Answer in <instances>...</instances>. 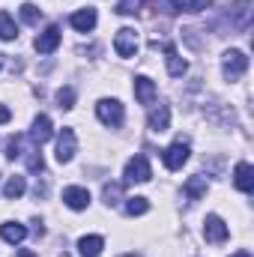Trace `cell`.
Here are the masks:
<instances>
[{"label": "cell", "mask_w": 254, "mask_h": 257, "mask_svg": "<svg viewBox=\"0 0 254 257\" xmlns=\"http://www.w3.org/2000/svg\"><path fill=\"white\" fill-rule=\"evenodd\" d=\"M102 197H105V203H108V206H117V203H120V197H123V186H120V183H105Z\"/></svg>", "instance_id": "24"}, {"label": "cell", "mask_w": 254, "mask_h": 257, "mask_svg": "<svg viewBox=\"0 0 254 257\" xmlns=\"http://www.w3.org/2000/svg\"><path fill=\"white\" fill-rule=\"evenodd\" d=\"M39 18H42V9L36 3H21V21L24 24H39Z\"/></svg>", "instance_id": "25"}, {"label": "cell", "mask_w": 254, "mask_h": 257, "mask_svg": "<svg viewBox=\"0 0 254 257\" xmlns=\"http://www.w3.org/2000/svg\"><path fill=\"white\" fill-rule=\"evenodd\" d=\"M0 69H3V54H0Z\"/></svg>", "instance_id": "35"}, {"label": "cell", "mask_w": 254, "mask_h": 257, "mask_svg": "<svg viewBox=\"0 0 254 257\" xmlns=\"http://www.w3.org/2000/svg\"><path fill=\"white\" fill-rule=\"evenodd\" d=\"M21 156H24V162H27V171H33V174H42V171H45V159H42V153H39L36 147L24 150Z\"/></svg>", "instance_id": "21"}, {"label": "cell", "mask_w": 254, "mask_h": 257, "mask_svg": "<svg viewBox=\"0 0 254 257\" xmlns=\"http://www.w3.org/2000/svg\"><path fill=\"white\" fill-rule=\"evenodd\" d=\"M102 248H105V239L102 236H81L78 239V251L84 257H99Z\"/></svg>", "instance_id": "18"}, {"label": "cell", "mask_w": 254, "mask_h": 257, "mask_svg": "<svg viewBox=\"0 0 254 257\" xmlns=\"http://www.w3.org/2000/svg\"><path fill=\"white\" fill-rule=\"evenodd\" d=\"M9 120H12V114H9V108H3V105H0V126H3V123H9Z\"/></svg>", "instance_id": "31"}, {"label": "cell", "mask_w": 254, "mask_h": 257, "mask_svg": "<svg viewBox=\"0 0 254 257\" xmlns=\"http://www.w3.org/2000/svg\"><path fill=\"white\" fill-rule=\"evenodd\" d=\"M21 156V135H9L6 138V159H18Z\"/></svg>", "instance_id": "28"}, {"label": "cell", "mask_w": 254, "mask_h": 257, "mask_svg": "<svg viewBox=\"0 0 254 257\" xmlns=\"http://www.w3.org/2000/svg\"><path fill=\"white\" fill-rule=\"evenodd\" d=\"M147 126L153 128V132H168V126H171V108L168 105L153 108L150 117H147Z\"/></svg>", "instance_id": "16"}, {"label": "cell", "mask_w": 254, "mask_h": 257, "mask_svg": "<svg viewBox=\"0 0 254 257\" xmlns=\"http://www.w3.org/2000/svg\"><path fill=\"white\" fill-rule=\"evenodd\" d=\"M245 69H248V57H245L242 51H236V48L224 51V57H221V72H224V78H227V81L242 78V75H245Z\"/></svg>", "instance_id": "2"}, {"label": "cell", "mask_w": 254, "mask_h": 257, "mask_svg": "<svg viewBox=\"0 0 254 257\" xmlns=\"http://www.w3.org/2000/svg\"><path fill=\"white\" fill-rule=\"evenodd\" d=\"M51 135H54V128H51V120H48L45 114H39V117L33 120V128H30V141L42 147L45 141H51Z\"/></svg>", "instance_id": "14"}, {"label": "cell", "mask_w": 254, "mask_h": 257, "mask_svg": "<svg viewBox=\"0 0 254 257\" xmlns=\"http://www.w3.org/2000/svg\"><path fill=\"white\" fill-rule=\"evenodd\" d=\"M135 99L141 105H153L156 102V84L147 78V75H138L135 78Z\"/></svg>", "instance_id": "12"}, {"label": "cell", "mask_w": 254, "mask_h": 257, "mask_svg": "<svg viewBox=\"0 0 254 257\" xmlns=\"http://www.w3.org/2000/svg\"><path fill=\"white\" fill-rule=\"evenodd\" d=\"M123 209H126V215H132V218L135 215H144L150 209V200L147 197H126V206Z\"/></svg>", "instance_id": "23"}, {"label": "cell", "mask_w": 254, "mask_h": 257, "mask_svg": "<svg viewBox=\"0 0 254 257\" xmlns=\"http://www.w3.org/2000/svg\"><path fill=\"white\" fill-rule=\"evenodd\" d=\"M144 6V0H120L117 3V15H138Z\"/></svg>", "instance_id": "27"}, {"label": "cell", "mask_w": 254, "mask_h": 257, "mask_svg": "<svg viewBox=\"0 0 254 257\" xmlns=\"http://www.w3.org/2000/svg\"><path fill=\"white\" fill-rule=\"evenodd\" d=\"M69 24H72L78 33H90V30L96 27V9H78V12H72Z\"/></svg>", "instance_id": "13"}, {"label": "cell", "mask_w": 254, "mask_h": 257, "mask_svg": "<svg viewBox=\"0 0 254 257\" xmlns=\"http://www.w3.org/2000/svg\"><path fill=\"white\" fill-rule=\"evenodd\" d=\"M162 6H165V12H171V15L183 12V0H162Z\"/></svg>", "instance_id": "30"}, {"label": "cell", "mask_w": 254, "mask_h": 257, "mask_svg": "<svg viewBox=\"0 0 254 257\" xmlns=\"http://www.w3.org/2000/svg\"><path fill=\"white\" fill-rule=\"evenodd\" d=\"M183 192H186L189 200H200V197L206 194V180H203V177H189L186 186H183Z\"/></svg>", "instance_id": "20"}, {"label": "cell", "mask_w": 254, "mask_h": 257, "mask_svg": "<svg viewBox=\"0 0 254 257\" xmlns=\"http://www.w3.org/2000/svg\"><path fill=\"white\" fill-rule=\"evenodd\" d=\"M233 186L242 194L254 192V168L248 162H239V165H236V171H233Z\"/></svg>", "instance_id": "10"}, {"label": "cell", "mask_w": 254, "mask_h": 257, "mask_svg": "<svg viewBox=\"0 0 254 257\" xmlns=\"http://www.w3.org/2000/svg\"><path fill=\"white\" fill-rule=\"evenodd\" d=\"M96 117H99L105 126L120 128L123 126V120H126V111H123V105H120L117 99H99V105H96Z\"/></svg>", "instance_id": "1"}, {"label": "cell", "mask_w": 254, "mask_h": 257, "mask_svg": "<svg viewBox=\"0 0 254 257\" xmlns=\"http://www.w3.org/2000/svg\"><path fill=\"white\" fill-rule=\"evenodd\" d=\"M227 224L218 218V215H206V221H203V239L206 242H212V245H218V242H224L227 239Z\"/></svg>", "instance_id": "7"}, {"label": "cell", "mask_w": 254, "mask_h": 257, "mask_svg": "<svg viewBox=\"0 0 254 257\" xmlns=\"http://www.w3.org/2000/svg\"><path fill=\"white\" fill-rule=\"evenodd\" d=\"M75 153H78V138H75L72 128H63V132L57 135V162H60V165L72 162Z\"/></svg>", "instance_id": "8"}, {"label": "cell", "mask_w": 254, "mask_h": 257, "mask_svg": "<svg viewBox=\"0 0 254 257\" xmlns=\"http://www.w3.org/2000/svg\"><path fill=\"white\" fill-rule=\"evenodd\" d=\"M150 177H153V171H150L147 156H135V159L126 162V171H123V183L126 186H132V183H150Z\"/></svg>", "instance_id": "3"}, {"label": "cell", "mask_w": 254, "mask_h": 257, "mask_svg": "<svg viewBox=\"0 0 254 257\" xmlns=\"http://www.w3.org/2000/svg\"><path fill=\"white\" fill-rule=\"evenodd\" d=\"M206 6H212V0H183V9L186 12H200Z\"/></svg>", "instance_id": "29"}, {"label": "cell", "mask_w": 254, "mask_h": 257, "mask_svg": "<svg viewBox=\"0 0 254 257\" xmlns=\"http://www.w3.org/2000/svg\"><path fill=\"white\" fill-rule=\"evenodd\" d=\"M162 48H165V63H168V75L171 78H183L186 75V69H189V63L180 57V51L171 45V42H162Z\"/></svg>", "instance_id": "9"}, {"label": "cell", "mask_w": 254, "mask_h": 257, "mask_svg": "<svg viewBox=\"0 0 254 257\" xmlns=\"http://www.w3.org/2000/svg\"><path fill=\"white\" fill-rule=\"evenodd\" d=\"M230 21H233V27L248 30V21H251V3L242 0V3H236V6H230Z\"/></svg>", "instance_id": "17"}, {"label": "cell", "mask_w": 254, "mask_h": 257, "mask_svg": "<svg viewBox=\"0 0 254 257\" xmlns=\"http://www.w3.org/2000/svg\"><path fill=\"white\" fill-rule=\"evenodd\" d=\"M189 153H191L189 144L180 138V141H174V144L162 153V162H165V168H168V171H180V168L189 162Z\"/></svg>", "instance_id": "4"}, {"label": "cell", "mask_w": 254, "mask_h": 257, "mask_svg": "<svg viewBox=\"0 0 254 257\" xmlns=\"http://www.w3.org/2000/svg\"><path fill=\"white\" fill-rule=\"evenodd\" d=\"M230 257H251V254H248V251L242 248V251H236V254H230Z\"/></svg>", "instance_id": "33"}, {"label": "cell", "mask_w": 254, "mask_h": 257, "mask_svg": "<svg viewBox=\"0 0 254 257\" xmlns=\"http://www.w3.org/2000/svg\"><path fill=\"white\" fill-rule=\"evenodd\" d=\"M24 192H27L24 177H9V180H6V186H3V197H6V200H18Z\"/></svg>", "instance_id": "19"}, {"label": "cell", "mask_w": 254, "mask_h": 257, "mask_svg": "<svg viewBox=\"0 0 254 257\" xmlns=\"http://www.w3.org/2000/svg\"><path fill=\"white\" fill-rule=\"evenodd\" d=\"M114 51H117L120 57H126V60L138 54V33H135V27H120V30H117Z\"/></svg>", "instance_id": "5"}, {"label": "cell", "mask_w": 254, "mask_h": 257, "mask_svg": "<svg viewBox=\"0 0 254 257\" xmlns=\"http://www.w3.org/2000/svg\"><path fill=\"white\" fill-rule=\"evenodd\" d=\"M57 105H60L63 111L75 108V90H72V87H60V90H57Z\"/></svg>", "instance_id": "26"}, {"label": "cell", "mask_w": 254, "mask_h": 257, "mask_svg": "<svg viewBox=\"0 0 254 257\" xmlns=\"http://www.w3.org/2000/svg\"><path fill=\"white\" fill-rule=\"evenodd\" d=\"M63 203L69 209H87L90 206V192L81 189V186H69V189H63Z\"/></svg>", "instance_id": "11"}, {"label": "cell", "mask_w": 254, "mask_h": 257, "mask_svg": "<svg viewBox=\"0 0 254 257\" xmlns=\"http://www.w3.org/2000/svg\"><path fill=\"white\" fill-rule=\"evenodd\" d=\"M60 39H63L60 27H57V24H48V27L36 36V42H33V45H36V51H39V54H54V51H57V45H60Z\"/></svg>", "instance_id": "6"}, {"label": "cell", "mask_w": 254, "mask_h": 257, "mask_svg": "<svg viewBox=\"0 0 254 257\" xmlns=\"http://www.w3.org/2000/svg\"><path fill=\"white\" fill-rule=\"evenodd\" d=\"M24 236H27V227H24V224H18V221H6V224H0V239H3V242L18 245V242H24Z\"/></svg>", "instance_id": "15"}, {"label": "cell", "mask_w": 254, "mask_h": 257, "mask_svg": "<svg viewBox=\"0 0 254 257\" xmlns=\"http://www.w3.org/2000/svg\"><path fill=\"white\" fill-rule=\"evenodd\" d=\"M0 39H3V42L18 39V27H15V21H12L9 12H0Z\"/></svg>", "instance_id": "22"}, {"label": "cell", "mask_w": 254, "mask_h": 257, "mask_svg": "<svg viewBox=\"0 0 254 257\" xmlns=\"http://www.w3.org/2000/svg\"><path fill=\"white\" fill-rule=\"evenodd\" d=\"M120 257H138V254H120Z\"/></svg>", "instance_id": "34"}, {"label": "cell", "mask_w": 254, "mask_h": 257, "mask_svg": "<svg viewBox=\"0 0 254 257\" xmlns=\"http://www.w3.org/2000/svg\"><path fill=\"white\" fill-rule=\"evenodd\" d=\"M15 257H36L30 248H21V251H15Z\"/></svg>", "instance_id": "32"}]
</instances>
